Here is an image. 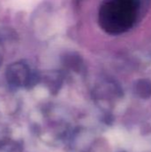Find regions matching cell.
I'll use <instances>...</instances> for the list:
<instances>
[{"label": "cell", "mask_w": 151, "mask_h": 152, "mask_svg": "<svg viewBox=\"0 0 151 152\" xmlns=\"http://www.w3.org/2000/svg\"><path fill=\"white\" fill-rule=\"evenodd\" d=\"M140 11V0H104L99 8L98 22L105 33L118 36L135 25Z\"/></svg>", "instance_id": "cell-1"}, {"label": "cell", "mask_w": 151, "mask_h": 152, "mask_svg": "<svg viewBox=\"0 0 151 152\" xmlns=\"http://www.w3.org/2000/svg\"><path fill=\"white\" fill-rule=\"evenodd\" d=\"M135 88L137 94L142 97H148L151 94V83L149 80L142 79L138 81Z\"/></svg>", "instance_id": "cell-2"}]
</instances>
